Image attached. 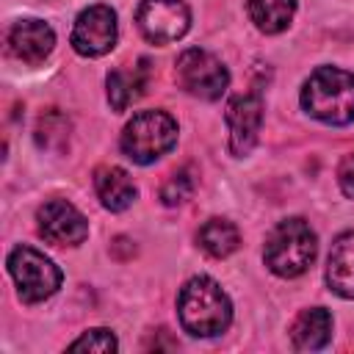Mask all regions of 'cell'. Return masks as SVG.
I'll list each match as a JSON object with an SVG mask.
<instances>
[{
    "instance_id": "obj_4",
    "label": "cell",
    "mask_w": 354,
    "mask_h": 354,
    "mask_svg": "<svg viewBox=\"0 0 354 354\" xmlns=\"http://www.w3.org/2000/svg\"><path fill=\"white\" fill-rule=\"evenodd\" d=\"M177 144V122L166 111H141L136 113L122 133V152L133 163H155Z\"/></svg>"
},
{
    "instance_id": "obj_5",
    "label": "cell",
    "mask_w": 354,
    "mask_h": 354,
    "mask_svg": "<svg viewBox=\"0 0 354 354\" xmlns=\"http://www.w3.org/2000/svg\"><path fill=\"white\" fill-rule=\"evenodd\" d=\"M8 274L17 282V293L22 301L36 304L50 299L61 288V271L58 266L36 252L33 246H17L8 254Z\"/></svg>"
},
{
    "instance_id": "obj_6",
    "label": "cell",
    "mask_w": 354,
    "mask_h": 354,
    "mask_svg": "<svg viewBox=\"0 0 354 354\" xmlns=\"http://www.w3.org/2000/svg\"><path fill=\"white\" fill-rule=\"evenodd\" d=\"M174 75H177V83L199 100H218L230 83L227 66L213 53L199 47H191L177 58Z\"/></svg>"
},
{
    "instance_id": "obj_9",
    "label": "cell",
    "mask_w": 354,
    "mask_h": 354,
    "mask_svg": "<svg viewBox=\"0 0 354 354\" xmlns=\"http://www.w3.org/2000/svg\"><path fill=\"white\" fill-rule=\"evenodd\" d=\"M39 235L55 246H77L88 235L86 216L66 199H50L36 210Z\"/></svg>"
},
{
    "instance_id": "obj_15",
    "label": "cell",
    "mask_w": 354,
    "mask_h": 354,
    "mask_svg": "<svg viewBox=\"0 0 354 354\" xmlns=\"http://www.w3.org/2000/svg\"><path fill=\"white\" fill-rule=\"evenodd\" d=\"M147 72V61H138V66L133 69H113L108 75V102L113 111H124L133 100L144 94Z\"/></svg>"
},
{
    "instance_id": "obj_12",
    "label": "cell",
    "mask_w": 354,
    "mask_h": 354,
    "mask_svg": "<svg viewBox=\"0 0 354 354\" xmlns=\"http://www.w3.org/2000/svg\"><path fill=\"white\" fill-rule=\"evenodd\" d=\"M326 285L337 296L354 299V232H343L332 243L326 260Z\"/></svg>"
},
{
    "instance_id": "obj_2",
    "label": "cell",
    "mask_w": 354,
    "mask_h": 354,
    "mask_svg": "<svg viewBox=\"0 0 354 354\" xmlns=\"http://www.w3.org/2000/svg\"><path fill=\"white\" fill-rule=\"evenodd\" d=\"M304 111L324 124L354 122V72L337 66H318L301 88Z\"/></svg>"
},
{
    "instance_id": "obj_7",
    "label": "cell",
    "mask_w": 354,
    "mask_h": 354,
    "mask_svg": "<svg viewBox=\"0 0 354 354\" xmlns=\"http://www.w3.org/2000/svg\"><path fill=\"white\" fill-rule=\"evenodd\" d=\"M136 22L147 41L171 44L188 33L191 11L183 0H141Z\"/></svg>"
},
{
    "instance_id": "obj_1",
    "label": "cell",
    "mask_w": 354,
    "mask_h": 354,
    "mask_svg": "<svg viewBox=\"0 0 354 354\" xmlns=\"http://www.w3.org/2000/svg\"><path fill=\"white\" fill-rule=\"evenodd\" d=\"M177 315L188 335L213 337L221 335L232 321L227 293L210 277H191L177 296Z\"/></svg>"
},
{
    "instance_id": "obj_8",
    "label": "cell",
    "mask_w": 354,
    "mask_h": 354,
    "mask_svg": "<svg viewBox=\"0 0 354 354\" xmlns=\"http://www.w3.org/2000/svg\"><path fill=\"white\" fill-rule=\"evenodd\" d=\"M119 36V25H116V14L111 6H88L77 14L75 28H72V47L75 53L86 55V58H97L105 55L108 50H113Z\"/></svg>"
},
{
    "instance_id": "obj_13",
    "label": "cell",
    "mask_w": 354,
    "mask_h": 354,
    "mask_svg": "<svg viewBox=\"0 0 354 354\" xmlns=\"http://www.w3.org/2000/svg\"><path fill=\"white\" fill-rule=\"evenodd\" d=\"M94 188H97V196H100L102 207H108L113 213L127 210L133 205V199H136V183L119 166H102V169H97Z\"/></svg>"
},
{
    "instance_id": "obj_16",
    "label": "cell",
    "mask_w": 354,
    "mask_h": 354,
    "mask_svg": "<svg viewBox=\"0 0 354 354\" xmlns=\"http://www.w3.org/2000/svg\"><path fill=\"white\" fill-rule=\"evenodd\" d=\"M246 11L257 30L279 33L290 25V19L296 14V0H249Z\"/></svg>"
},
{
    "instance_id": "obj_20",
    "label": "cell",
    "mask_w": 354,
    "mask_h": 354,
    "mask_svg": "<svg viewBox=\"0 0 354 354\" xmlns=\"http://www.w3.org/2000/svg\"><path fill=\"white\" fill-rule=\"evenodd\" d=\"M116 337L111 329H88L83 332L75 343H69V351H97V354H108L116 351Z\"/></svg>"
},
{
    "instance_id": "obj_3",
    "label": "cell",
    "mask_w": 354,
    "mask_h": 354,
    "mask_svg": "<svg viewBox=\"0 0 354 354\" xmlns=\"http://www.w3.org/2000/svg\"><path fill=\"white\" fill-rule=\"evenodd\" d=\"M315 254H318V241H315L313 227L304 218H285V221H279L268 232L266 249H263L266 266L277 277H285V279L304 274L313 266Z\"/></svg>"
},
{
    "instance_id": "obj_18",
    "label": "cell",
    "mask_w": 354,
    "mask_h": 354,
    "mask_svg": "<svg viewBox=\"0 0 354 354\" xmlns=\"http://www.w3.org/2000/svg\"><path fill=\"white\" fill-rule=\"evenodd\" d=\"M36 141H39L41 149L61 152L66 147V141H69V119L55 108L44 111L39 116V122H36Z\"/></svg>"
},
{
    "instance_id": "obj_10",
    "label": "cell",
    "mask_w": 354,
    "mask_h": 354,
    "mask_svg": "<svg viewBox=\"0 0 354 354\" xmlns=\"http://www.w3.org/2000/svg\"><path fill=\"white\" fill-rule=\"evenodd\" d=\"M227 127H230V152L243 158L257 144V133L263 124V102L257 94H238L227 102Z\"/></svg>"
},
{
    "instance_id": "obj_14",
    "label": "cell",
    "mask_w": 354,
    "mask_h": 354,
    "mask_svg": "<svg viewBox=\"0 0 354 354\" xmlns=\"http://www.w3.org/2000/svg\"><path fill=\"white\" fill-rule=\"evenodd\" d=\"M290 337H293V346L301 351L324 348L332 340V315L324 307L301 310L290 326Z\"/></svg>"
},
{
    "instance_id": "obj_19",
    "label": "cell",
    "mask_w": 354,
    "mask_h": 354,
    "mask_svg": "<svg viewBox=\"0 0 354 354\" xmlns=\"http://www.w3.org/2000/svg\"><path fill=\"white\" fill-rule=\"evenodd\" d=\"M191 194H194V177H191L188 169H180V171H174V174L163 183V188H160V202L169 205V207H177V205H183Z\"/></svg>"
},
{
    "instance_id": "obj_11",
    "label": "cell",
    "mask_w": 354,
    "mask_h": 354,
    "mask_svg": "<svg viewBox=\"0 0 354 354\" xmlns=\"http://www.w3.org/2000/svg\"><path fill=\"white\" fill-rule=\"evenodd\" d=\"M55 44V33L41 19H19L8 28V50L25 64H41Z\"/></svg>"
},
{
    "instance_id": "obj_21",
    "label": "cell",
    "mask_w": 354,
    "mask_h": 354,
    "mask_svg": "<svg viewBox=\"0 0 354 354\" xmlns=\"http://www.w3.org/2000/svg\"><path fill=\"white\" fill-rule=\"evenodd\" d=\"M337 183H340L343 194L354 199V152L340 160V166H337Z\"/></svg>"
},
{
    "instance_id": "obj_17",
    "label": "cell",
    "mask_w": 354,
    "mask_h": 354,
    "mask_svg": "<svg viewBox=\"0 0 354 354\" xmlns=\"http://www.w3.org/2000/svg\"><path fill=\"white\" fill-rule=\"evenodd\" d=\"M196 241H199V246L210 257H218L221 260V257H227V254H232L238 249L241 235H238V227L232 221H227V218H207L199 227Z\"/></svg>"
}]
</instances>
